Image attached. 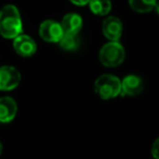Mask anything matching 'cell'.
I'll list each match as a JSON object with an SVG mask.
<instances>
[{
	"mask_svg": "<svg viewBox=\"0 0 159 159\" xmlns=\"http://www.w3.org/2000/svg\"><path fill=\"white\" fill-rule=\"evenodd\" d=\"M23 23L19 9L13 5H6L0 10V35L6 39H14L22 34Z\"/></svg>",
	"mask_w": 159,
	"mask_h": 159,
	"instance_id": "obj_1",
	"label": "cell"
},
{
	"mask_svg": "<svg viewBox=\"0 0 159 159\" xmlns=\"http://www.w3.org/2000/svg\"><path fill=\"white\" fill-rule=\"evenodd\" d=\"M94 89L102 99H112L121 94V81L115 75L102 74L96 79Z\"/></svg>",
	"mask_w": 159,
	"mask_h": 159,
	"instance_id": "obj_2",
	"label": "cell"
},
{
	"mask_svg": "<svg viewBox=\"0 0 159 159\" xmlns=\"http://www.w3.org/2000/svg\"><path fill=\"white\" fill-rule=\"evenodd\" d=\"M125 59V50L119 42H109L99 50V61L107 68H116Z\"/></svg>",
	"mask_w": 159,
	"mask_h": 159,
	"instance_id": "obj_3",
	"label": "cell"
},
{
	"mask_svg": "<svg viewBox=\"0 0 159 159\" xmlns=\"http://www.w3.org/2000/svg\"><path fill=\"white\" fill-rule=\"evenodd\" d=\"M21 82V73L12 66H0V91L8 92L16 89Z\"/></svg>",
	"mask_w": 159,
	"mask_h": 159,
	"instance_id": "obj_4",
	"label": "cell"
},
{
	"mask_svg": "<svg viewBox=\"0 0 159 159\" xmlns=\"http://www.w3.org/2000/svg\"><path fill=\"white\" fill-rule=\"evenodd\" d=\"M39 36L47 43H59L64 35L61 24L53 20H46L39 25Z\"/></svg>",
	"mask_w": 159,
	"mask_h": 159,
	"instance_id": "obj_5",
	"label": "cell"
},
{
	"mask_svg": "<svg viewBox=\"0 0 159 159\" xmlns=\"http://www.w3.org/2000/svg\"><path fill=\"white\" fill-rule=\"evenodd\" d=\"M13 49L19 56L29 58L35 55L37 50V45L31 36L20 34L13 39Z\"/></svg>",
	"mask_w": 159,
	"mask_h": 159,
	"instance_id": "obj_6",
	"label": "cell"
},
{
	"mask_svg": "<svg viewBox=\"0 0 159 159\" xmlns=\"http://www.w3.org/2000/svg\"><path fill=\"white\" fill-rule=\"evenodd\" d=\"M102 33L110 42H119L123 31V25L117 16H108L102 22Z\"/></svg>",
	"mask_w": 159,
	"mask_h": 159,
	"instance_id": "obj_7",
	"label": "cell"
},
{
	"mask_svg": "<svg viewBox=\"0 0 159 159\" xmlns=\"http://www.w3.org/2000/svg\"><path fill=\"white\" fill-rule=\"evenodd\" d=\"M143 80L137 75H128L121 81V95L137 96L143 92Z\"/></svg>",
	"mask_w": 159,
	"mask_h": 159,
	"instance_id": "obj_8",
	"label": "cell"
},
{
	"mask_svg": "<svg viewBox=\"0 0 159 159\" xmlns=\"http://www.w3.org/2000/svg\"><path fill=\"white\" fill-rule=\"evenodd\" d=\"M18 112V104L12 97L6 96L0 98V122L9 123L16 118Z\"/></svg>",
	"mask_w": 159,
	"mask_h": 159,
	"instance_id": "obj_9",
	"label": "cell"
},
{
	"mask_svg": "<svg viewBox=\"0 0 159 159\" xmlns=\"http://www.w3.org/2000/svg\"><path fill=\"white\" fill-rule=\"evenodd\" d=\"M60 24L64 34L77 35L83 27V19L77 13H68L62 18Z\"/></svg>",
	"mask_w": 159,
	"mask_h": 159,
	"instance_id": "obj_10",
	"label": "cell"
},
{
	"mask_svg": "<svg viewBox=\"0 0 159 159\" xmlns=\"http://www.w3.org/2000/svg\"><path fill=\"white\" fill-rule=\"evenodd\" d=\"M89 5L91 11L99 16H107L112 8V3L110 0H89Z\"/></svg>",
	"mask_w": 159,
	"mask_h": 159,
	"instance_id": "obj_11",
	"label": "cell"
},
{
	"mask_svg": "<svg viewBox=\"0 0 159 159\" xmlns=\"http://www.w3.org/2000/svg\"><path fill=\"white\" fill-rule=\"evenodd\" d=\"M157 0H129L131 9L139 13H147L155 9Z\"/></svg>",
	"mask_w": 159,
	"mask_h": 159,
	"instance_id": "obj_12",
	"label": "cell"
},
{
	"mask_svg": "<svg viewBox=\"0 0 159 159\" xmlns=\"http://www.w3.org/2000/svg\"><path fill=\"white\" fill-rule=\"evenodd\" d=\"M80 40L79 36L77 35H70V34H64L62 36V38L60 39L59 44L60 47L64 50H68V51H73V50H76L80 46Z\"/></svg>",
	"mask_w": 159,
	"mask_h": 159,
	"instance_id": "obj_13",
	"label": "cell"
},
{
	"mask_svg": "<svg viewBox=\"0 0 159 159\" xmlns=\"http://www.w3.org/2000/svg\"><path fill=\"white\" fill-rule=\"evenodd\" d=\"M152 155L155 159H159V137L154 142V144H152Z\"/></svg>",
	"mask_w": 159,
	"mask_h": 159,
	"instance_id": "obj_14",
	"label": "cell"
},
{
	"mask_svg": "<svg viewBox=\"0 0 159 159\" xmlns=\"http://www.w3.org/2000/svg\"><path fill=\"white\" fill-rule=\"evenodd\" d=\"M70 1L75 6H85L89 2V0H70Z\"/></svg>",
	"mask_w": 159,
	"mask_h": 159,
	"instance_id": "obj_15",
	"label": "cell"
},
{
	"mask_svg": "<svg viewBox=\"0 0 159 159\" xmlns=\"http://www.w3.org/2000/svg\"><path fill=\"white\" fill-rule=\"evenodd\" d=\"M155 10H156L157 14H158V16H159V1H157V2H156V6H155Z\"/></svg>",
	"mask_w": 159,
	"mask_h": 159,
	"instance_id": "obj_16",
	"label": "cell"
},
{
	"mask_svg": "<svg viewBox=\"0 0 159 159\" xmlns=\"http://www.w3.org/2000/svg\"><path fill=\"white\" fill-rule=\"evenodd\" d=\"M2 149H3L2 144H1V142H0V156H1V154H2Z\"/></svg>",
	"mask_w": 159,
	"mask_h": 159,
	"instance_id": "obj_17",
	"label": "cell"
}]
</instances>
